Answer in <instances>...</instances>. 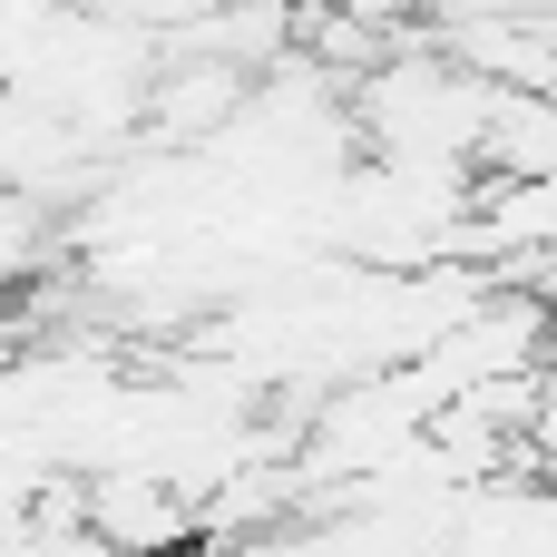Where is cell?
<instances>
[{
	"label": "cell",
	"mask_w": 557,
	"mask_h": 557,
	"mask_svg": "<svg viewBox=\"0 0 557 557\" xmlns=\"http://www.w3.org/2000/svg\"><path fill=\"white\" fill-rule=\"evenodd\" d=\"M49 235H59V206H39V196L0 186V294H10V284H29V274L49 264Z\"/></svg>",
	"instance_id": "cell-3"
},
{
	"label": "cell",
	"mask_w": 557,
	"mask_h": 557,
	"mask_svg": "<svg viewBox=\"0 0 557 557\" xmlns=\"http://www.w3.org/2000/svg\"><path fill=\"white\" fill-rule=\"evenodd\" d=\"M499 117V78L470 69L441 29L401 39L372 78H352V127L372 157H411V166H480Z\"/></svg>",
	"instance_id": "cell-1"
},
{
	"label": "cell",
	"mask_w": 557,
	"mask_h": 557,
	"mask_svg": "<svg viewBox=\"0 0 557 557\" xmlns=\"http://www.w3.org/2000/svg\"><path fill=\"white\" fill-rule=\"evenodd\" d=\"M480 176H509V186L557 176V88H499V117H490Z\"/></svg>",
	"instance_id": "cell-2"
}]
</instances>
